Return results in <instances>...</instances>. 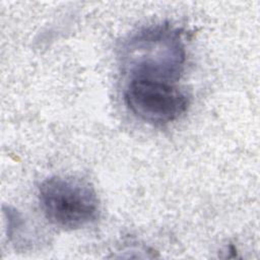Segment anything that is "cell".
Returning <instances> with one entry per match:
<instances>
[{
    "label": "cell",
    "mask_w": 260,
    "mask_h": 260,
    "mask_svg": "<svg viewBox=\"0 0 260 260\" xmlns=\"http://www.w3.org/2000/svg\"><path fill=\"white\" fill-rule=\"evenodd\" d=\"M186 47L181 29L154 24L131 35L122 45V70L129 79L145 78L175 83L183 74Z\"/></svg>",
    "instance_id": "1"
},
{
    "label": "cell",
    "mask_w": 260,
    "mask_h": 260,
    "mask_svg": "<svg viewBox=\"0 0 260 260\" xmlns=\"http://www.w3.org/2000/svg\"><path fill=\"white\" fill-rule=\"evenodd\" d=\"M38 196L47 220L62 230L84 228L100 214V199L93 185L79 177L47 178L41 183Z\"/></svg>",
    "instance_id": "2"
},
{
    "label": "cell",
    "mask_w": 260,
    "mask_h": 260,
    "mask_svg": "<svg viewBox=\"0 0 260 260\" xmlns=\"http://www.w3.org/2000/svg\"><path fill=\"white\" fill-rule=\"evenodd\" d=\"M124 102L137 119L155 126L176 121L186 113L190 104L186 92L174 83L145 78L128 80Z\"/></svg>",
    "instance_id": "3"
}]
</instances>
